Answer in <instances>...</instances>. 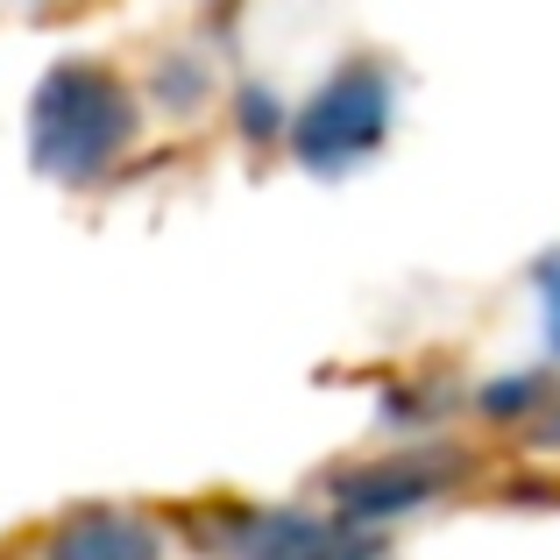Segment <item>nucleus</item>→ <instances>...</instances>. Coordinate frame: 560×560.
I'll return each instance as SVG.
<instances>
[{
    "label": "nucleus",
    "mask_w": 560,
    "mask_h": 560,
    "mask_svg": "<svg viewBox=\"0 0 560 560\" xmlns=\"http://www.w3.org/2000/svg\"><path fill=\"white\" fill-rule=\"evenodd\" d=\"M213 560H383L376 533L327 518V511H262V504H220L206 518Z\"/></svg>",
    "instance_id": "3"
},
{
    "label": "nucleus",
    "mask_w": 560,
    "mask_h": 560,
    "mask_svg": "<svg viewBox=\"0 0 560 560\" xmlns=\"http://www.w3.org/2000/svg\"><path fill=\"white\" fill-rule=\"evenodd\" d=\"M142 136V107L107 65L93 57H71L50 79L36 85V107H28V150L50 171L57 185H93L136 150Z\"/></svg>",
    "instance_id": "1"
},
{
    "label": "nucleus",
    "mask_w": 560,
    "mask_h": 560,
    "mask_svg": "<svg viewBox=\"0 0 560 560\" xmlns=\"http://www.w3.org/2000/svg\"><path fill=\"white\" fill-rule=\"evenodd\" d=\"M383 136H390V71H383L376 57L341 65L299 107V121H291V150H299L313 171H327V178L370 164L383 150Z\"/></svg>",
    "instance_id": "2"
},
{
    "label": "nucleus",
    "mask_w": 560,
    "mask_h": 560,
    "mask_svg": "<svg viewBox=\"0 0 560 560\" xmlns=\"http://www.w3.org/2000/svg\"><path fill=\"white\" fill-rule=\"evenodd\" d=\"M533 440H539V447H553V454H560V390L547 397V405H539V419H533Z\"/></svg>",
    "instance_id": "6"
},
{
    "label": "nucleus",
    "mask_w": 560,
    "mask_h": 560,
    "mask_svg": "<svg viewBox=\"0 0 560 560\" xmlns=\"http://www.w3.org/2000/svg\"><path fill=\"white\" fill-rule=\"evenodd\" d=\"M539 299H547V334H553V355H560V262H547V284H539Z\"/></svg>",
    "instance_id": "7"
},
{
    "label": "nucleus",
    "mask_w": 560,
    "mask_h": 560,
    "mask_svg": "<svg viewBox=\"0 0 560 560\" xmlns=\"http://www.w3.org/2000/svg\"><path fill=\"white\" fill-rule=\"evenodd\" d=\"M36 560H164V533L142 511L93 504L36 539Z\"/></svg>",
    "instance_id": "5"
},
{
    "label": "nucleus",
    "mask_w": 560,
    "mask_h": 560,
    "mask_svg": "<svg viewBox=\"0 0 560 560\" xmlns=\"http://www.w3.org/2000/svg\"><path fill=\"white\" fill-rule=\"evenodd\" d=\"M447 468L454 462H433V454H376V462L348 468L341 482H334V518L355 525V533H370L383 518H405V511H419L433 490H447Z\"/></svg>",
    "instance_id": "4"
}]
</instances>
